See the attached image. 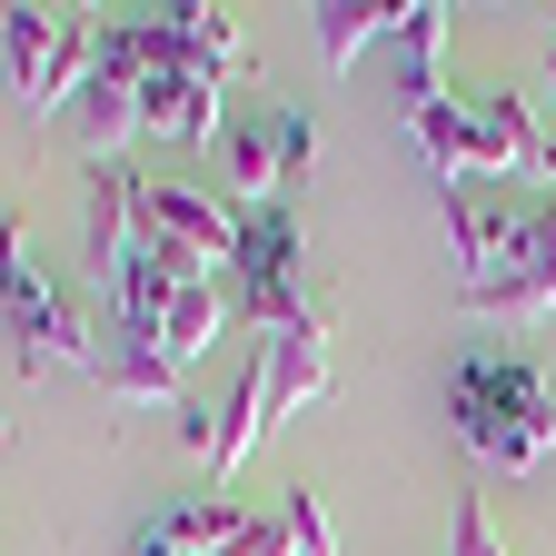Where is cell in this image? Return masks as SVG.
I'll return each instance as SVG.
<instances>
[{"label":"cell","instance_id":"cell-1","mask_svg":"<svg viewBox=\"0 0 556 556\" xmlns=\"http://www.w3.org/2000/svg\"><path fill=\"white\" fill-rule=\"evenodd\" d=\"M447 428L477 467H507L527 477L546 447H556V388L536 358H507V348H477V358H457L447 378Z\"/></svg>","mask_w":556,"mask_h":556},{"label":"cell","instance_id":"cell-2","mask_svg":"<svg viewBox=\"0 0 556 556\" xmlns=\"http://www.w3.org/2000/svg\"><path fill=\"white\" fill-rule=\"evenodd\" d=\"M229 308H239L249 328H289V318L318 308V299H308V239H299V219H289V199H268V208H249V219H239Z\"/></svg>","mask_w":556,"mask_h":556},{"label":"cell","instance_id":"cell-3","mask_svg":"<svg viewBox=\"0 0 556 556\" xmlns=\"http://www.w3.org/2000/svg\"><path fill=\"white\" fill-rule=\"evenodd\" d=\"M0 328L21 338V378H100V328L90 308L50 289L40 268H11L0 278Z\"/></svg>","mask_w":556,"mask_h":556},{"label":"cell","instance_id":"cell-4","mask_svg":"<svg viewBox=\"0 0 556 556\" xmlns=\"http://www.w3.org/2000/svg\"><path fill=\"white\" fill-rule=\"evenodd\" d=\"M239 219H249V208H229L219 189H189V179H139V229H150V239H169L189 268H219V278H229V258H239Z\"/></svg>","mask_w":556,"mask_h":556},{"label":"cell","instance_id":"cell-5","mask_svg":"<svg viewBox=\"0 0 556 556\" xmlns=\"http://www.w3.org/2000/svg\"><path fill=\"white\" fill-rule=\"evenodd\" d=\"M467 308H477V318H507V328L556 318V268H546V239H536V208H527V219L507 208V229H497V268L467 278Z\"/></svg>","mask_w":556,"mask_h":556},{"label":"cell","instance_id":"cell-6","mask_svg":"<svg viewBox=\"0 0 556 556\" xmlns=\"http://www.w3.org/2000/svg\"><path fill=\"white\" fill-rule=\"evenodd\" d=\"M397 100H407V139L428 150V179L438 189H477L486 179V150H477V100H447L438 80H397Z\"/></svg>","mask_w":556,"mask_h":556},{"label":"cell","instance_id":"cell-7","mask_svg":"<svg viewBox=\"0 0 556 556\" xmlns=\"http://www.w3.org/2000/svg\"><path fill=\"white\" fill-rule=\"evenodd\" d=\"M139 169L129 160H90V289H119V268L139 258Z\"/></svg>","mask_w":556,"mask_h":556},{"label":"cell","instance_id":"cell-8","mask_svg":"<svg viewBox=\"0 0 556 556\" xmlns=\"http://www.w3.org/2000/svg\"><path fill=\"white\" fill-rule=\"evenodd\" d=\"M139 129L150 139H179V150H208L229 119H219V80H199V70H160V80H139Z\"/></svg>","mask_w":556,"mask_h":556},{"label":"cell","instance_id":"cell-9","mask_svg":"<svg viewBox=\"0 0 556 556\" xmlns=\"http://www.w3.org/2000/svg\"><path fill=\"white\" fill-rule=\"evenodd\" d=\"M60 40H70V11H0V60H11V90H21L30 119H50Z\"/></svg>","mask_w":556,"mask_h":556},{"label":"cell","instance_id":"cell-10","mask_svg":"<svg viewBox=\"0 0 556 556\" xmlns=\"http://www.w3.org/2000/svg\"><path fill=\"white\" fill-rule=\"evenodd\" d=\"M308 397H328V318H289V328H268V407L278 417H299Z\"/></svg>","mask_w":556,"mask_h":556},{"label":"cell","instance_id":"cell-11","mask_svg":"<svg viewBox=\"0 0 556 556\" xmlns=\"http://www.w3.org/2000/svg\"><path fill=\"white\" fill-rule=\"evenodd\" d=\"M100 388L119 407H189V378H179V358L160 338H110L100 348Z\"/></svg>","mask_w":556,"mask_h":556},{"label":"cell","instance_id":"cell-12","mask_svg":"<svg viewBox=\"0 0 556 556\" xmlns=\"http://www.w3.org/2000/svg\"><path fill=\"white\" fill-rule=\"evenodd\" d=\"M477 150H486V179H536L546 129L517 90H477Z\"/></svg>","mask_w":556,"mask_h":556},{"label":"cell","instance_id":"cell-13","mask_svg":"<svg viewBox=\"0 0 556 556\" xmlns=\"http://www.w3.org/2000/svg\"><path fill=\"white\" fill-rule=\"evenodd\" d=\"M219 160H229V208H268L278 199V110L268 100L219 129Z\"/></svg>","mask_w":556,"mask_h":556},{"label":"cell","instance_id":"cell-14","mask_svg":"<svg viewBox=\"0 0 556 556\" xmlns=\"http://www.w3.org/2000/svg\"><path fill=\"white\" fill-rule=\"evenodd\" d=\"M278 428V407H268V348L239 368V388H229V407H219V457H208V477H219V497H229V477L249 467V447Z\"/></svg>","mask_w":556,"mask_h":556},{"label":"cell","instance_id":"cell-15","mask_svg":"<svg viewBox=\"0 0 556 556\" xmlns=\"http://www.w3.org/2000/svg\"><path fill=\"white\" fill-rule=\"evenodd\" d=\"M229 318H239V308H229V278H219V268H199L189 289L169 299V328H160V348L189 368V358H208V348H219V328H229Z\"/></svg>","mask_w":556,"mask_h":556},{"label":"cell","instance_id":"cell-16","mask_svg":"<svg viewBox=\"0 0 556 556\" xmlns=\"http://www.w3.org/2000/svg\"><path fill=\"white\" fill-rule=\"evenodd\" d=\"M70 110H80V150H90V160H119L129 139H139V90L100 80V70H90V90L70 100Z\"/></svg>","mask_w":556,"mask_h":556},{"label":"cell","instance_id":"cell-17","mask_svg":"<svg viewBox=\"0 0 556 556\" xmlns=\"http://www.w3.org/2000/svg\"><path fill=\"white\" fill-rule=\"evenodd\" d=\"M179 30H189V70H199V80L229 90L239 70H249V50H239V11H219V0H189Z\"/></svg>","mask_w":556,"mask_h":556},{"label":"cell","instance_id":"cell-18","mask_svg":"<svg viewBox=\"0 0 556 556\" xmlns=\"http://www.w3.org/2000/svg\"><path fill=\"white\" fill-rule=\"evenodd\" d=\"M308 21H318V60H328V70H348V60H358L397 11H388V0H318Z\"/></svg>","mask_w":556,"mask_h":556},{"label":"cell","instance_id":"cell-19","mask_svg":"<svg viewBox=\"0 0 556 556\" xmlns=\"http://www.w3.org/2000/svg\"><path fill=\"white\" fill-rule=\"evenodd\" d=\"M447 0H397V21H388V40H397V60L417 70V80H438V60H447Z\"/></svg>","mask_w":556,"mask_h":556},{"label":"cell","instance_id":"cell-20","mask_svg":"<svg viewBox=\"0 0 556 556\" xmlns=\"http://www.w3.org/2000/svg\"><path fill=\"white\" fill-rule=\"evenodd\" d=\"M268 110H278V199H289L299 179H318V119L289 100H268Z\"/></svg>","mask_w":556,"mask_h":556},{"label":"cell","instance_id":"cell-21","mask_svg":"<svg viewBox=\"0 0 556 556\" xmlns=\"http://www.w3.org/2000/svg\"><path fill=\"white\" fill-rule=\"evenodd\" d=\"M447 556H507L497 527H486V497H457L447 507Z\"/></svg>","mask_w":556,"mask_h":556},{"label":"cell","instance_id":"cell-22","mask_svg":"<svg viewBox=\"0 0 556 556\" xmlns=\"http://www.w3.org/2000/svg\"><path fill=\"white\" fill-rule=\"evenodd\" d=\"M278 527H289V556H338V536H328V507H318V497H289V517H278Z\"/></svg>","mask_w":556,"mask_h":556},{"label":"cell","instance_id":"cell-23","mask_svg":"<svg viewBox=\"0 0 556 556\" xmlns=\"http://www.w3.org/2000/svg\"><path fill=\"white\" fill-rule=\"evenodd\" d=\"M11 268H30V258H21V208H0V278Z\"/></svg>","mask_w":556,"mask_h":556},{"label":"cell","instance_id":"cell-24","mask_svg":"<svg viewBox=\"0 0 556 556\" xmlns=\"http://www.w3.org/2000/svg\"><path fill=\"white\" fill-rule=\"evenodd\" d=\"M239 556H289V527H268V517H258V527H249V546H239Z\"/></svg>","mask_w":556,"mask_h":556},{"label":"cell","instance_id":"cell-25","mask_svg":"<svg viewBox=\"0 0 556 556\" xmlns=\"http://www.w3.org/2000/svg\"><path fill=\"white\" fill-rule=\"evenodd\" d=\"M536 239H546V268H556V199L536 208Z\"/></svg>","mask_w":556,"mask_h":556},{"label":"cell","instance_id":"cell-26","mask_svg":"<svg viewBox=\"0 0 556 556\" xmlns=\"http://www.w3.org/2000/svg\"><path fill=\"white\" fill-rule=\"evenodd\" d=\"M536 179H546V189H556V129H546V150H536Z\"/></svg>","mask_w":556,"mask_h":556},{"label":"cell","instance_id":"cell-27","mask_svg":"<svg viewBox=\"0 0 556 556\" xmlns=\"http://www.w3.org/2000/svg\"><path fill=\"white\" fill-rule=\"evenodd\" d=\"M0 457H11V417H0Z\"/></svg>","mask_w":556,"mask_h":556},{"label":"cell","instance_id":"cell-28","mask_svg":"<svg viewBox=\"0 0 556 556\" xmlns=\"http://www.w3.org/2000/svg\"><path fill=\"white\" fill-rule=\"evenodd\" d=\"M546 80H556V60H546Z\"/></svg>","mask_w":556,"mask_h":556}]
</instances>
